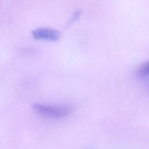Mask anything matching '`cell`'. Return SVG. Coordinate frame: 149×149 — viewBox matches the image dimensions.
Listing matches in <instances>:
<instances>
[{"label": "cell", "instance_id": "6da1fadb", "mask_svg": "<svg viewBox=\"0 0 149 149\" xmlns=\"http://www.w3.org/2000/svg\"><path fill=\"white\" fill-rule=\"evenodd\" d=\"M34 111L42 117L49 119H62L69 115L72 107L66 104L47 105L34 104L33 105Z\"/></svg>", "mask_w": 149, "mask_h": 149}, {"label": "cell", "instance_id": "7a4b0ae2", "mask_svg": "<svg viewBox=\"0 0 149 149\" xmlns=\"http://www.w3.org/2000/svg\"><path fill=\"white\" fill-rule=\"evenodd\" d=\"M32 37L37 40L57 41L61 38V32L56 29L48 27H38L31 32Z\"/></svg>", "mask_w": 149, "mask_h": 149}, {"label": "cell", "instance_id": "3957f363", "mask_svg": "<svg viewBox=\"0 0 149 149\" xmlns=\"http://www.w3.org/2000/svg\"><path fill=\"white\" fill-rule=\"evenodd\" d=\"M137 76L140 78L149 77V61L143 63L137 69Z\"/></svg>", "mask_w": 149, "mask_h": 149}, {"label": "cell", "instance_id": "277c9868", "mask_svg": "<svg viewBox=\"0 0 149 149\" xmlns=\"http://www.w3.org/2000/svg\"><path fill=\"white\" fill-rule=\"evenodd\" d=\"M81 15V11L80 10H75L73 12V13L72 14L71 18L69 20V22L68 23V25H69V26L71 25L74 22L77 21L79 19V17H80Z\"/></svg>", "mask_w": 149, "mask_h": 149}]
</instances>
